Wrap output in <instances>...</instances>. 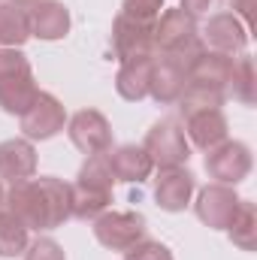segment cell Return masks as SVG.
<instances>
[{
	"instance_id": "obj_1",
	"label": "cell",
	"mask_w": 257,
	"mask_h": 260,
	"mask_svg": "<svg viewBox=\"0 0 257 260\" xmlns=\"http://www.w3.org/2000/svg\"><path fill=\"white\" fill-rule=\"evenodd\" d=\"M70 182L58 176H40V179H24L15 182L6 191V209L27 227L37 233H49L64 227L73 218L70 209Z\"/></svg>"
},
{
	"instance_id": "obj_2",
	"label": "cell",
	"mask_w": 257,
	"mask_h": 260,
	"mask_svg": "<svg viewBox=\"0 0 257 260\" xmlns=\"http://www.w3.org/2000/svg\"><path fill=\"white\" fill-rule=\"evenodd\" d=\"M112 185H115V176L109 170V160L106 154H91L85 157V164L79 167V176L76 182L70 185V209H73V218L79 221H94L97 215H103L112 203Z\"/></svg>"
},
{
	"instance_id": "obj_3",
	"label": "cell",
	"mask_w": 257,
	"mask_h": 260,
	"mask_svg": "<svg viewBox=\"0 0 257 260\" xmlns=\"http://www.w3.org/2000/svg\"><path fill=\"white\" fill-rule=\"evenodd\" d=\"M206 46L200 40L197 18L188 15L185 9H164L160 18L154 21V52L160 58H176L188 67L194 55H200Z\"/></svg>"
},
{
	"instance_id": "obj_4",
	"label": "cell",
	"mask_w": 257,
	"mask_h": 260,
	"mask_svg": "<svg viewBox=\"0 0 257 260\" xmlns=\"http://www.w3.org/2000/svg\"><path fill=\"white\" fill-rule=\"evenodd\" d=\"M40 94L34 67L21 49H0V109L6 115H21Z\"/></svg>"
},
{
	"instance_id": "obj_5",
	"label": "cell",
	"mask_w": 257,
	"mask_h": 260,
	"mask_svg": "<svg viewBox=\"0 0 257 260\" xmlns=\"http://www.w3.org/2000/svg\"><path fill=\"white\" fill-rule=\"evenodd\" d=\"M142 148H145V154L151 157V164L157 170L185 167L188 157H191V142H188L185 130L176 118H160L157 124H151V130L145 133Z\"/></svg>"
},
{
	"instance_id": "obj_6",
	"label": "cell",
	"mask_w": 257,
	"mask_h": 260,
	"mask_svg": "<svg viewBox=\"0 0 257 260\" xmlns=\"http://www.w3.org/2000/svg\"><path fill=\"white\" fill-rule=\"evenodd\" d=\"M94 239L109 251H130L136 242L145 239V215L142 212H115L106 209L94 218Z\"/></svg>"
},
{
	"instance_id": "obj_7",
	"label": "cell",
	"mask_w": 257,
	"mask_h": 260,
	"mask_svg": "<svg viewBox=\"0 0 257 260\" xmlns=\"http://www.w3.org/2000/svg\"><path fill=\"white\" fill-rule=\"evenodd\" d=\"M206 173L218 185L236 188L251 173V148L239 139H224L221 145L206 151Z\"/></svg>"
},
{
	"instance_id": "obj_8",
	"label": "cell",
	"mask_w": 257,
	"mask_h": 260,
	"mask_svg": "<svg viewBox=\"0 0 257 260\" xmlns=\"http://www.w3.org/2000/svg\"><path fill=\"white\" fill-rule=\"evenodd\" d=\"M18 121H21V133H24V139H30V142H43V139H52V136H58L67 124V109L64 103L55 97V94H49V91H40L37 97H34V103L18 115Z\"/></svg>"
},
{
	"instance_id": "obj_9",
	"label": "cell",
	"mask_w": 257,
	"mask_h": 260,
	"mask_svg": "<svg viewBox=\"0 0 257 260\" xmlns=\"http://www.w3.org/2000/svg\"><path fill=\"white\" fill-rule=\"evenodd\" d=\"M67 136L85 157L106 154L112 148V124L97 109H79L73 118H67Z\"/></svg>"
},
{
	"instance_id": "obj_10",
	"label": "cell",
	"mask_w": 257,
	"mask_h": 260,
	"mask_svg": "<svg viewBox=\"0 0 257 260\" xmlns=\"http://www.w3.org/2000/svg\"><path fill=\"white\" fill-rule=\"evenodd\" d=\"M112 55L121 64L133 58H154V24L133 21L118 12L112 21Z\"/></svg>"
},
{
	"instance_id": "obj_11",
	"label": "cell",
	"mask_w": 257,
	"mask_h": 260,
	"mask_svg": "<svg viewBox=\"0 0 257 260\" xmlns=\"http://www.w3.org/2000/svg\"><path fill=\"white\" fill-rule=\"evenodd\" d=\"M242 197L236 194L230 185H206L200 194H197V203H194V212L197 218L209 227V230H227V224L233 221L236 209H239Z\"/></svg>"
},
{
	"instance_id": "obj_12",
	"label": "cell",
	"mask_w": 257,
	"mask_h": 260,
	"mask_svg": "<svg viewBox=\"0 0 257 260\" xmlns=\"http://www.w3.org/2000/svg\"><path fill=\"white\" fill-rule=\"evenodd\" d=\"M197 191V179L185 167H170L157 170L154 179V200L164 212H185L191 206V197Z\"/></svg>"
},
{
	"instance_id": "obj_13",
	"label": "cell",
	"mask_w": 257,
	"mask_h": 260,
	"mask_svg": "<svg viewBox=\"0 0 257 260\" xmlns=\"http://www.w3.org/2000/svg\"><path fill=\"white\" fill-rule=\"evenodd\" d=\"M200 40H203L206 49H215V52H224V55H236V52H245V46H248V27L233 12H215L206 21Z\"/></svg>"
},
{
	"instance_id": "obj_14",
	"label": "cell",
	"mask_w": 257,
	"mask_h": 260,
	"mask_svg": "<svg viewBox=\"0 0 257 260\" xmlns=\"http://www.w3.org/2000/svg\"><path fill=\"white\" fill-rule=\"evenodd\" d=\"M233 55L215 52V49H203L200 55H194L185 73H188V85H203V88H215L227 94V82L233 73Z\"/></svg>"
},
{
	"instance_id": "obj_15",
	"label": "cell",
	"mask_w": 257,
	"mask_h": 260,
	"mask_svg": "<svg viewBox=\"0 0 257 260\" xmlns=\"http://www.w3.org/2000/svg\"><path fill=\"white\" fill-rule=\"evenodd\" d=\"M185 118V136H188V142L197 145L200 151H209V148H215V145H221L224 139H227V115H224V109H197V112H188V115H182Z\"/></svg>"
},
{
	"instance_id": "obj_16",
	"label": "cell",
	"mask_w": 257,
	"mask_h": 260,
	"mask_svg": "<svg viewBox=\"0 0 257 260\" xmlns=\"http://www.w3.org/2000/svg\"><path fill=\"white\" fill-rule=\"evenodd\" d=\"M188 85V73H185V64L176 61V58H154V67H151V82H148V97L160 106H173L179 103L182 91Z\"/></svg>"
},
{
	"instance_id": "obj_17",
	"label": "cell",
	"mask_w": 257,
	"mask_h": 260,
	"mask_svg": "<svg viewBox=\"0 0 257 260\" xmlns=\"http://www.w3.org/2000/svg\"><path fill=\"white\" fill-rule=\"evenodd\" d=\"M37 173V148L30 139H3L0 142V182H24Z\"/></svg>"
},
{
	"instance_id": "obj_18",
	"label": "cell",
	"mask_w": 257,
	"mask_h": 260,
	"mask_svg": "<svg viewBox=\"0 0 257 260\" xmlns=\"http://www.w3.org/2000/svg\"><path fill=\"white\" fill-rule=\"evenodd\" d=\"M27 18H30V37L37 40L55 43L70 34V9L61 0H40L37 6L27 9Z\"/></svg>"
},
{
	"instance_id": "obj_19",
	"label": "cell",
	"mask_w": 257,
	"mask_h": 260,
	"mask_svg": "<svg viewBox=\"0 0 257 260\" xmlns=\"http://www.w3.org/2000/svg\"><path fill=\"white\" fill-rule=\"evenodd\" d=\"M106 160H109V170L115 176V182H127V185H139L151 176L154 164L151 157L145 154L142 145H118V148H109L106 151Z\"/></svg>"
},
{
	"instance_id": "obj_20",
	"label": "cell",
	"mask_w": 257,
	"mask_h": 260,
	"mask_svg": "<svg viewBox=\"0 0 257 260\" xmlns=\"http://www.w3.org/2000/svg\"><path fill=\"white\" fill-rule=\"evenodd\" d=\"M151 67L154 58H133L124 61L115 73V91L118 97H124L130 103H139L148 97V82H151Z\"/></svg>"
},
{
	"instance_id": "obj_21",
	"label": "cell",
	"mask_w": 257,
	"mask_h": 260,
	"mask_svg": "<svg viewBox=\"0 0 257 260\" xmlns=\"http://www.w3.org/2000/svg\"><path fill=\"white\" fill-rule=\"evenodd\" d=\"M30 40L27 9L15 3H0V49H21Z\"/></svg>"
},
{
	"instance_id": "obj_22",
	"label": "cell",
	"mask_w": 257,
	"mask_h": 260,
	"mask_svg": "<svg viewBox=\"0 0 257 260\" xmlns=\"http://www.w3.org/2000/svg\"><path fill=\"white\" fill-rule=\"evenodd\" d=\"M227 236L242 251H254L257 248V209H254V203H248V200L239 203L233 221L227 224Z\"/></svg>"
},
{
	"instance_id": "obj_23",
	"label": "cell",
	"mask_w": 257,
	"mask_h": 260,
	"mask_svg": "<svg viewBox=\"0 0 257 260\" xmlns=\"http://www.w3.org/2000/svg\"><path fill=\"white\" fill-rule=\"evenodd\" d=\"M227 91L233 94V100H239L242 106H254L257 100V76H254V61L248 55L233 61V73L227 82Z\"/></svg>"
},
{
	"instance_id": "obj_24",
	"label": "cell",
	"mask_w": 257,
	"mask_h": 260,
	"mask_svg": "<svg viewBox=\"0 0 257 260\" xmlns=\"http://www.w3.org/2000/svg\"><path fill=\"white\" fill-rule=\"evenodd\" d=\"M27 227L3 206L0 209V257H18V254H24V248H27Z\"/></svg>"
},
{
	"instance_id": "obj_25",
	"label": "cell",
	"mask_w": 257,
	"mask_h": 260,
	"mask_svg": "<svg viewBox=\"0 0 257 260\" xmlns=\"http://www.w3.org/2000/svg\"><path fill=\"white\" fill-rule=\"evenodd\" d=\"M227 100L224 91H215V88H203V85H185L182 97H179V112L188 115L197 109H221Z\"/></svg>"
},
{
	"instance_id": "obj_26",
	"label": "cell",
	"mask_w": 257,
	"mask_h": 260,
	"mask_svg": "<svg viewBox=\"0 0 257 260\" xmlns=\"http://www.w3.org/2000/svg\"><path fill=\"white\" fill-rule=\"evenodd\" d=\"M164 9H167L164 0H121V15L142 21V24H154Z\"/></svg>"
},
{
	"instance_id": "obj_27",
	"label": "cell",
	"mask_w": 257,
	"mask_h": 260,
	"mask_svg": "<svg viewBox=\"0 0 257 260\" xmlns=\"http://www.w3.org/2000/svg\"><path fill=\"white\" fill-rule=\"evenodd\" d=\"M21 257L24 260H67V254L52 236H37L34 242H27Z\"/></svg>"
},
{
	"instance_id": "obj_28",
	"label": "cell",
	"mask_w": 257,
	"mask_h": 260,
	"mask_svg": "<svg viewBox=\"0 0 257 260\" xmlns=\"http://www.w3.org/2000/svg\"><path fill=\"white\" fill-rule=\"evenodd\" d=\"M124 260H173V251H170L164 242L142 239V242H136L130 251H124Z\"/></svg>"
},
{
	"instance_id": "obj_29",
	"label": "cell",
	"mask_w": 257,
	"mask_h": 260,
	"mask_svg": "<svg viewBox=\"0 0 257 260\" xmlns=\"http://www.w3.org/2000/svg\"><path fill=\"white\" fill-rule=\"evenodd\" d=\"M230 9H233V15H236L245 27H251V9H254V0H230Z\"/></svg>"
},
{
	"instance_id": "obj_30",
	"label": "cell",
	"mask_w": 257,
	"mask_h": 260,
	"mask_svg": "<svg viewBox=\"0 0 257 260\" xmlns=\"http://www.w3.org/2000/svg\"><path fill=\"white\" fill-rule=\"evenodd\" d=\"M215 3H218V0H182V3H179V9H185L188 15L197 18V15H203V12H209Z\"/></svg>"
},
{
	"instance_id": "obj_31",
	"label": "cell",
	"mask_w": 257,
	"mask_h": 260,
	"mask_svg": "<svg viewBox=\"0 0 257 260\" xmlns=\"http://www.w3.org/2000/svg\"><path fill=\"white\" fill-rule=\"evenodd\" d=\"M9 3H15V6H21V9H30V6H37L40 0H9Z\"/></svg>"
},
{
	"instance_id": "obj_32",
	"label": "cell",
	"mask_w": 257,
	"mask_h": 260,
	"mask_svg": "<svg viewBox=\"0 0 257 260\" xmlns=\"http://www.w3.org/2000/svg\"><path fill=\"white\" fill-rule=\"evenodd\" d=\"M6 206V191H3V185H0V209Z\"/></svg>"
}]
</instances>
